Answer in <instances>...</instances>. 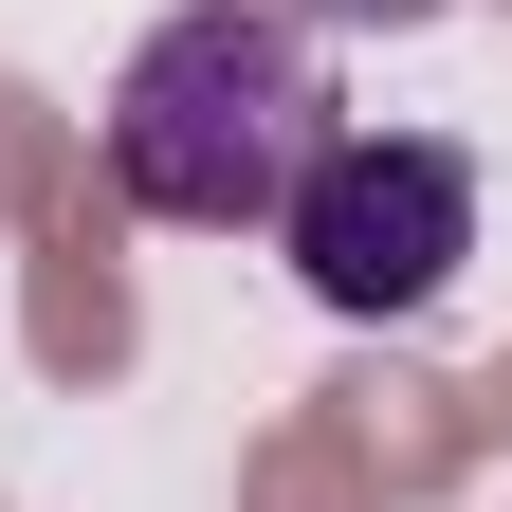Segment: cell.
I'll list each match as a JSON object with an SVG mask.
<instances>
[{
    "instance_id": "obj_1",
    "label": "cell",
    "mask_w": 512,
    "mask_h": 512,
    "mask_svg": "<svg viewBox=\"0 0 512 512\" xmlns=\"http://www.w3.org/2000/svg\"><path fill=\"white\" fill-rule=\"evenodd\" d=\"M311 147H330V74L275 0H183L110 74V183L183 238H275Z\"/></svg>"
},
{
    "instance_id": "obj_2",
    "label": "cell",
    "mask_w": 512,
    "mask_h": 512,
    "mask_svg": "<svg viewBox=\"0 0 512 512\" xmlns=\"http://www.w3.org/2000/svg\"><path fill=\"white\" fill-rule=\"evenodd\" d=\"M275 256L348 330H421V311L458 293V256H476V165L439 147V128H330V147L293 165V202H275Z\"/></svg>"
},
{
    "instance_id": "obj_3",
    "label": "cell",
    "mask_w": 512,
    "mask_h": 512,
    "mask_svg": "<svg viewBox=\"0 0 512 512\" xmlns=\"http://www.w3.org/2000/svg\"><path fill=\"white\" fill-rule=\"evenodd\" d=\"M275 19H293V37H421L439 0H275Z\"/></svg>"
}]
</instances>
